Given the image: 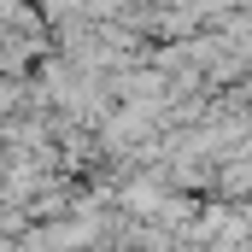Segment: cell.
Here are the masks:
<instances>
[{
	"mask_svg": "<svg viewBox=\"0 0 252 252\" xmlns=\"http://www.w3.org/2000/svg\"><path fill=\"white\" fill-rule=\"evenodd\" d=\"M18 106H24V88H18V82L6 76V82H0V118H12Z\"/></svg>",
	"mask_w": 252,
	"mask_h": 252,
	"instance_id": "obj_1",
	"label": "cell"
}]
</instances>
